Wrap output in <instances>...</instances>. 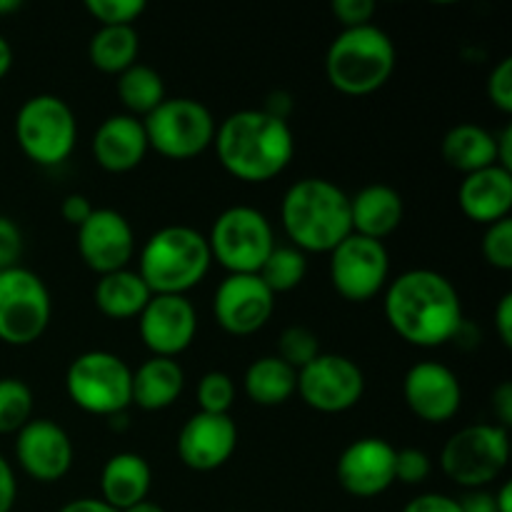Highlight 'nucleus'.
I'll list each match as a JSON object with an SVG mask.
<instances>
[{"label":"nucleus","instance_id":"nucleus-1","mask_svg":"<svg viewBox=\"0 0 512 512\" xmlns=\"http://www.w3.org/2000/svg\"><path fill=\"white\" fill-rule=\"evenodd\" d=\"M385 320L415 348L453 343L465 323L463 300L445 275L428 268L405 270L385 288Z\"/></svg>","mask_w":512,"mask_h":512},{"label":"nucleus","instance_id":"nucleus-2","mask_svg":"<svg viewBox=\"0 0 512 512\" xmlns=\"http://www.w3.org/2000/svg\"><path fill=\"white\" fill-rule=\"evenodd\" d=\"M215 155L233 178L243 183H268L278 178L295 155L290 123L263 110H238L215 128Z\"/></svg>","mask_w":512,"mask_h":512},{"label":"nucleus","instance_id":"nucleus-3","mask_svg":"<svg viewBox=\"0 0 512 512\" xmlns=\"http://www.w3.org/2000/svg\"><path fill=\"white\" fill-rule=\"evenodd\" d=\"M280 220L303 253H333L350 233V195L325 178H300L285 190Z\"/></svg>","mask_w":512,"mask_h":512},{"label":"nucleus","instance_id":"nucleus-4","mask_svg":"<svg viewBox=\"0 0 512 512\" xmlns=\"http://www.w3.org/2000/svg\"><path fill=\"white\" fill-rule=\"evenodd\" d=\"M213 265L208 238L190 225H165L145 240L138 275L153 295H188Z\"/></svg>","mask_w":512,"mask_h":512},{"label":"nucleus","instance_id":"nucleus-5","mask_svg":"<svg viewBox=\"0 0 512 512\" xmlns=\"http://www.w3.org/2000/svg\"><path fill=\"white\" fill-rule=\"evenodd\" d=\"M398 53L395 43L378 25L345 28L325 53V75L338 93L363 98L393 78Z\"/></svg>","mask_w":512,"mask_h":512},{"label":"nucleus","instance_id":"nucleus-6","mask_svg":"<svg viewBox=\"0 0 512 512\" xmlns=\"http://www.w3.org/2000/svg\"><path fill=\"white\" fill-rule=\"evenodd\" d=\"M15 140L25 158L40 168L65 163L78 143V120L73 108L53 93L33 95L15 115Z\"/></svg>","mask_w":512,"mask_h":512},{"label":"nucleus","instance_id":"nucleus-7","mask_svg":"<svg viewBox=\"0 0 512 512\" xmlns=\"http://www.w3.org/2000/svg\"><path fill=\"white\" fill-rule=\"evenodd\" d=\"M65 390L83 413L110 418L133 405V370L120 355L88 350L68 365Z\"/></svg>","mask_w":512,"mask_h":512},{"label":"nucleus","instance_id":"nucleus-8","mask_svg":"<svg viewBox=\"0 0 512 512\" xmlns=\"http://www.w3.org/2000/svg\"><path fill=\"white\" fill-rule=\"evenodd\" d=\"M205 238L213 260H218L228 275H258L275 248L273 225L253 205L225 208Z\"/></svg>","mask_w":512,"mask_h":512},{"label":"nucleus","instance_id":"nucleus-9","mask_svg":"<svg viewBox=\"0 0 512 512\" xmlns=\"http://www.w3.org/2000/svg\"><path fill=\"white\" fill-rule=\"evenodd\" d=\"M510 460V433L495 423L460 428L440 450V468L460 488L480 490L498 480Z\"/></svg>","mask_w":512,"mask_h":512},{"label":"nucleus","instance_id":"nucleus-10","mask_svg":"<svg viewBox=\"0 0 512 512\" xmlns=\"http://www.w3.org/2000/svg\"><path fill=\"white\" fill-rule=\"evenodd\" d=\"M148 148L168 160H193L215 140L213 113L195 98H165L143 118Z\"/></svg>","mask_w":512,"mask_h":512},{"label":"nucleus","instance_id":"nucleus-11","mask_svg":"<svg viewBox=\"0 0 512 512\" xmlns=\"http://www.w3.org/2000/svg\"><path fill=\"white\" fill-rule=\"evenodd\" d=\"M53 318V298L33 270L15 265L0 273V343L25 348L38 343Z\"/></svg>","mask_w":512,"mask_h":512},{"label":"nucleus","instance_id":"nucleus-12","mask_svg":"<svg viewBox=\"0 0 512 512\" xmlns=\"http://www.w3.org/2000/svg\"><path fill=\"white\" fill-rule=\"evenodd\" d=\"M330 283L348 303H368L390 283V255L385 243L350 233L330 253Z\"/></svg>","mask_w":512,"mask_h":512},{"label":"nucleus","instance_id":"nucleus-13","mask_svg":"<svg viewBox=\"0 0 512 512\" xmlns=\"http://www.w3.org/2000/svg\"><path fill=\"white\" fill-rule=\"evenodd\" d=\"M308 408L325 415H338L355 408L365 393V375L355 360L338 353H320L298 370V388Z\"/></svg>","mask_w":512,"mask_h":512},{"label":"nucleus","instance_id":"nucleus-14","mask_svg":"<svg viewBox=\"0 0 512 512\" xmlns=\"http://www.w3.org/2000/svg\"><path fill=\"white\" fill-rule=\"evenodd\" d=\"M138 333L153 358H178L198 333V310L188 295H153L138 315Z\"/></svg>","mask_w":512,"mask_h":512},{"label":"nucleus","instance_id":"nucleus-15","mask_svg":"<svg viewBox=\"0 0 512 512\" xmlns=\"http://www.w3.org/2000/svg\"><path fill=\"white\" fill-rule=\"evenodd\" d=\"M15 460L35 483H58L73 468V440L55 420L33 418L15 433Z\"/></svg>","mask_w":512,"mask_h":512},{"label":"nucleus","instance_id":"nucleus-16","mask_svg":"<svg viewBox=\"0 0 512 512\" xmlns=\"http://www.w3.org/2000/svg\"><path fill=\"white\" fill-rule=\"evenodd\" d=\"M273 310L275 295L258 275H228L215 288L213 315L220 328L235 338L263 330Z\"/></svg>","mask_w":512,"mask_h":512},{"label":"nucleus","instance_id":"nucleus-17","mask_svg":"<svg viewBox=\"0 0 512 512\" xmlns=\"http://www.w3.org/2000/svg\"><path fill=\"white\" fill-rule=\"evenodd\" d=\"M78 253L80 260L98 275L128 268L135 255L133 225L118 210L95 208L78 228Z\"/></svg>","mask_w":512,"mask_h":512},{"label":"nucleus","instance_id":"nucleus-18","mask_svg":"<svg viewBox=\"0 0 512 512\" xmlns=\"http://www.w3.org/2000/svg\"><path fill=\"white\" fill-rule=\"evenodd\" d=\"M403 400L415 418L430 425H443L458 415L463 405V388L448 365L423 360L405 373Z\"/></svg>","mask_w":512,"mask_h":512},{"label":"nucleus","instance_id":"nucleus-19","mask_svg":"<svg viewBox=\"0 0 512 512\" xmlns=\"http://www.w3.org/2000/svg\"><path fill=\"white\" fill-rule=\"evenodd\" d=\"M340 488L353 498H378L395 483V448L385 438H360L340 453Z\"/></svg>","mask_w":512,"mask_h":512},{"label":"nucleus","instance_id":"nucleus-20","mask_svg":"<svg viewBox=\"0 0 512 512\" xmlns=\"http://www.w3.org/2000/svg\"><path fill=\"white\" fill-rule=\"evenodd\" d=\"M178 458L195 473H213L233 458L238 448V425L230 415L195 413L178 433Z\"/></svg>","mask_w":512,"mask_h":512},{"label":"nucleus","instance_id":"nucleus-21","mask_svg":"<svg viewBox=\"0 0 512 512\" xmlns=\"http://www.w3.org/2000/svg\"><path fill=\"white\" fill-rule=\"evenodd\" d=\"M143 120L128 113L108 115L93 135V158L108 173H130L148 155Z\"/></svg>","mask_w":512,"mask_h":512},{"label":"nucleus","instance_id":"nucleus-22","mask_svg":"<svg viewBox=\"0 0 512 512\" xmlns=\"http://www.w3.org/2000/svg\"><path fill=\"white\" fill-rule=\"evenodd\" d=\"M458 203L465 218L485 228L510 218L512 173L500 165H490L478 173L465 175L458 188Z\"/></svg>","mask_w":512,"mask_h":512},{"label":"nucleus","instance_id":"nucleus-23","mask_svg":"<svg viewBox=\"0 0 512 512\" xmlns=\"http://www.w3.org/2000/svg\"><path fill=\"white\" fill-rule=\"evenodd\" d=\"M405 215L403 198L393 185L373 183L360 188L350 198V223L353 233L363 238L380 240L383 243L388 235H393L400 228Z\"/></svg>","mask_w":512,"mask_h":512},{"label":"nucleus","instance_id":"nucleus-24","mask_svg":"<svg viewBox=\"0 0 512 512\" xmlns=\"http://www.w3.org/2000/svg\"><path fill=\"white\" fill-rule=\"evenodd\" d=\"M153 468L138 453H115L100 470V500L118 512L148 500Z\"/></svg>","mask_w":512,"mask_h":512},{"label":"nucleus","instance_id":"nucleus-25","mask_svg":"<svg viewBox=\"0 0 512 512\" xmlns=\"http://www.w3.org/2000/svg\"><path fill=\"white\" fill-rule=\"evenodd\" d=\"M183 388L185 373L173 358H150L133 370V405L148 413L178 403Z\"/></svg>","mask_w":512,"mask_h":512},{"label":"nucleus","instance_id":"nucleus-26","mask_svg":"<svg viewBox=\"0 0 512 512\" xmlns=\"http://www.w3.org/2000/svg\"><path fill=\"white\" fill-rule=\"evenodd\" d=\"M93 298L105 318L130 320L143 313V308L153 298V293L143 283L138 270L123 268L115 270V273L100 275L98 283H95Z\"/></svg>","mask_w":512,"mask_h":512},{"label":"nucleus","instance_id":"nucleus-27","mask_svg":"<svg viewBox=\"0 0 512 512\" xmlns=\"http://www.w3.org/2000/svg\"><path fill=\"white\" fill-rule=\"evenodd\" d=\"M298 388V370L290 368L278 355H263L253 360L243 375V390L255 405L278 408L288 403Z\"/></svg>","mask_w":512,"mask_h":512},{"label":"nucleus","instance_id":"nucleus-28","mask_svg":"<svg viewBox=\"0 0 512 512\" xmlns=\"http://www.w3.org/2000/svg\"><path fill=\"white\" fill-rule=\"evenodd\" d=\"M443 160L463 175L498 165L495 135L483 125L460 123L450 128L443 138Z\"/></svg>","mask_w":512,"mask_h":512},{"label":"nucleus","instance_id":"nucleus-29","mask_svg":"<svg viewBox=\"0 0 512 512\" xmlns=\"http://www.w3.org/2000/svg\"><path fill=\"white\" fill-rule=\"evenodd\" d=\"M140 53V38L135 25H118V28H108L100 25L93 33L88 45V58L100 73L120 75L138 63Z\"/></svg>","mask_w":512,"mask_h":512},{"label":"nucleus","instance_id":"nucleus-30","mask_svg":"<svg viewBox=\"0 0 512 512\" xmlns=\"http://www.w3.org/2000/svg\"><path fill=\"white\" fill-rule=\"evenodd\" d=\"M115 90H118V98L123 103V108L128 110V115L140 120L153 113L168 98L165 95V83L158 70L143 63L130 65L125 73H120Z\"/></svg>","mask_w":512,"mask_h":512},{"label":"nucleus","instance_id":"nucleus-31","mask_svg":"<svg viewBox=\"0 0 512 512\" xmlns=\"http://www.w3.org/2000/svg\"><path fill=\"white\" fill-rule=\"evenodd\" d=\"M308 275V258L303 250L293 248V245H275L273 253L258 270V278L268 285L273 295L290 293L298 288Z\"/></svg>","mask_w":512,"mask_h":512},{"label":"nucleus","instance_id":"nucleus-32","mask_svg":"<svg viewBox=\"0 0 512 512\" xmlns=\"http://www.w3.org/2000/svg\"><path fill=\"white\" fill-rule=\"evenodd\" d=\"M33 420V390L20 378H0V435L18 433Z\"/></svg>","mask_w":512,"mask_h":512},{"label":"nucleus","instance_id":"nucleus-33","mask_svg":"<svg viewBox=\"0 0 512 512\" xmlns=\"http://www.w3.org/2000/svg\"><path fill=\"white\" fill-rule=\"evenodd\" d=\"M235 390L233 378L223 370H210L203 378L198 380V388H195V398H198L200 413L210 415H230V408L235 405Z\"/></svg>","mask_w":512,"mask_h":512},{"label":"nucleus","instance_id":"nucleus-34","mask_svg":"<svg viewBox=\"0 0 512 512\" xmlns=\"http://www.w3.org/2000/svg\"><path fill=\"white\" fill-rule=\"evenodd\" d=\"M323 353L318 343V335L305 325H290L278 338V358L288 363L293 370H303L310 360Z\"/></svg>","mask_w":512,"mask_h":512},{"label":"nucleus","instance_id":"nucleus-35","mask_svg":"<svg viewBox=\"0 0 512 512\" xmlns=\"http://www.w3.org/2000/svg\"><path fill=\"white\" fill-rule=\"evenodd\" d=\"M145 0H85V10L100 25L118 28V25H135V20L145 13Z\"/></svg>","mask_w":512,"mask_h":512},{"label":"nucleus","instance_id":"nucleus-36","mask_svg":"<svg viewBox=\"0 0 512 512\" xmlns=\"http://www.w3.org/2000/svg\"><path fill=\"white\" fill-rule=\"evenodd\" d=\"M483 258L495 270H512V220L505 218L485 228Z\"/></svg>","mask_w":512,"mask_h":512},{"label":"nucleus","instance_id":"nucleus-37","mask_svg":"<svg viewBox=\"0 0 512 512\" xmlns=\"http://www.w3.org/2000/svg\"><path fill=\"white\" fill-rule=\"evenodd\" d=\"M430 455L420 448L395 450V483L420 485L430 478Z\"/></svg>","mask_w":512,"mask_h":512},{"label":"nucleus","instance_id":"nucleus-38","mask_svg":"<svg viewBox=\"0 0 512 512\" xmlns=\"http://www.w3.org/2000/svg\"><path fill=\"white\" fill-rule=\"evenodd\" d=\"M488 98L500 113H512V58H503L488 75Z\"/></svg>","mask_w":512,"mask_h":512},{"label":"nucleus","instance_id":"nucleus-39","mask_svg":"<svg viewBox=\"0 0 512 512\" xmlns=\"http://www.w3.org/2000/svg\"><path fill=\"white\" fill-rule=\"evenodd\" d=\"M23 258V233L8 215H0V273L20 265Z\"/></svg>","mask_w":512,"mask_h":512},{"label":"nucleus","instance_id":"nucleus-40","mask_svg":"<svg viewBox=\"0 0 512 512\" xmlns=\"http://www.w3.org/2000/svg\"><path fill=\"white\" fill-rule=\"evenodd\" d=\"M335 18L340 20V25L345 28H360V25H370L373 23L375 15V3L373 0H335L330 5Z\"/></svg>","mask_w":512,"mask_h":512},{"label":"nucleus","instance_id":"nucleus-41","mask_svg":"<svg viewBox=\"0 0 512 512\" xmlns=\"http://www.w3.org/2000/svg\"><path fill=\"white\" fill-rule=\"evenodd\" d=\"M403 512H463L460 503L445 493H423L410 500Z\"/></svg>","mask_w":512,"mask_h":512},{"label":"nucleus","instance_id":"nucleus-42","mask_svg":"<svg viewBox=\"0 0 512 512\" xmlns=\"http://www.w3.org/2000/svg\"><path fill=\"white\" fill-rule=\"evenodd\" d=\"M93 210H95L93 203H90L88 195H83V193L65 195L63 205H60V215H63V220L68 225H75V228H80V225L90 218V213H93Z\"/></svg>","mask_w":512,"mask_h":512},{"label":"nucleus","instance_id":"nucleus-43","mask_svg":"<svg viewBox=\"0 0 512 512\" xmlns=\"http://www.w3.org/2000/svg\"><path fill=\"white\" fill-rule=\"evenodd\" d=\"M490 405H493V415H495V420H498L495 425L510 430V425H512V383L510 380H503V383L493 390Z\"/></svg>","mask_w":512,"mask_h":512},{"label":"nucleus","instance_id":"nucleus-44","mask_svg":"<svg viewBox=\"0 0 512 512\" xmlns=\"http://www.w3.org/2000/svg\"><path fill=\"white\" fill-rule=\"evenodd\" d=\"M15 500H18V480L13 465L0 455V512H13Z\"/></svg>","mask_w":512,"mask_h":512},{"label":"nucleus","instance_id":"nucleus-45","mask_svg":"<svg viewBox=\"0 0 512 512\" xmlns=\"http://www.w3.org/2000/svg\"><path fill=\"white\" fill-rule=\"evenodd\" d=\"M495 330L505 348H512V293H505L495 305Z\"/></svg>","mask_w":512,"mask_h":512},{"label":"nucleus","instance_id":"nucleus-46","mask_svg":"<svg viewBox=\"0 0 512 512\" xmlns=\"http://www.w3.org/2000/svg\"><path fill=\"white\" fill-rule=\"evenodd\" d=\"M260 110L268 115H273V118L285 120V123H288V118L293 115V110H295V98L288 93V90H273V93H268L265 105Z\"/></svg>","mask_w":512,"mask_h":512},{"label":"nucleus","instance_id":"nucleus-47","mask_svg":"<svg viewBox=\"0 0 512 512\" xmlns=\"http://www.w3.org/2000/svg\"><path fill=\"white\" fill-rule=\"evenodd\" d=\"M458 503L463 512H498V508H495L493 493L485 488L468 490V493H465Z\"/></svg>","mask_w":512,"mask_h":512},{"label":"nucleus","instance_id":"nucleus-48","mask_svg":"<svg viewBox=\"0 0 512 512\" xmlns=\"http://www.w3.org/2000/svg\"><path fill=\"white\" fill-rule=\"evenodd\" d=\"M495 153H498L500 168L510 170L512 173V125L510 123L500 130V135H495Z\"/></svg>","mask_w":512,"mask_h":512},{"label":"nucleus","instance_id":"nucleus-49","mask_svg":"<svg viewBox=\"0 0 512 512\" xmlns=\"http://www.w3.org/2000/svg\"><path fill=\"white\" fill-rule=\"evenodd\" d=\"M58 512H118V510L110 508V505L103 503L100 498H78L65 503Z\"/></svg>","mask_w":512,"mask_h":512},{"label":"nucleus","instance_id":"nucleus-50","mask_svg":"<svg viewBox=\"0 0 512 512\" xmlns=\"http://www.w3.org/2000/svg\"><path fill=\"white\" fill-rule=\"evenodd\" d=\"M493 498H495V508L498 512H512V483L505 480L498 490H493Z\"/></svg>","mask_w":512,"mask_h":512},{"label":"nucleus","instance_id":"nucleus-51","mask_svg":"<svg viewBox=\"0 0 512 512\" xmlns=\"http://www.w3.org/2000/svg\"><path fill=\"white\" fill-rule=\"evenodd\" d=\"M10 68H13V48H10L8 40L0 35V80L10 73Z\"/></svg>","mask_w":512,"mask_h":512},{"label":"nucleus","instance_id":"nucleus-52","mask_svg":"<svg viewBox=\"0 0 512 512\" xmlns=\"http://www.w3.org/2000/svg\"><path fill=\"white\" fill-rule=\"evenodd\" d=\"M108 425H110V430H115V433H120V430L128 428V415H125V413L110 415V418H108Z\"/></svg>","mask_w":512,"mask_h":512},{"label":"nucleus","instance_id":"nucleus-53","mask_svg":"<svg viewBox=\"0 0 512 512\" xmlns=\"http://www.w3.org/2000/svg\"><path fill=\"white\" fill-rule=\"evenodd\" d=\"M123 512H165L163 508H160L158 503H153V500H143V503L133 505V508L123 510Z\"/></svg>","mask_w":512,"mask_h":512},{"label":"nucleus","instance_id":"nucleus-54","mask_svg":"<svg viewBox=\"0 0 512 512\" xmlns=\"http://www.w3.org/2000/svg\"><path fill=\"white\" fill-rule=\"evenodd\" d=\"M20 0H0V15H8V13H15V10H20Z\"/></svg>","mask_w":512,"mask_h":512}]
</instances>
